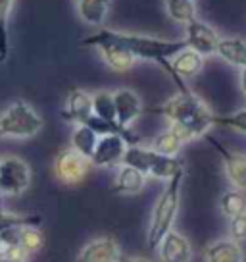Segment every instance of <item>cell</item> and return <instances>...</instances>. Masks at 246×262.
I'll list each match as a JSON object with an SVG mask.
<instances>
[{
	"label": "cell",
	"instance_id": "1",
	"mask_svg": "<svg viewBox=\"0 0 246 262\" xmlns=\"http://www.w3.org/2000/svg\"><path fill=\"white\" fill-rule=\"evenodd\" d=\"M177 85L181 89L179 93L162 106L154 108V112L169 120V127L179 135L183 143L206 137L210 127H213L215 114H212V110L206 106L202 98L185 87V83L179 81Z\"/></svg>",
	"mask_w": 246,
	"mask_h": 262
},
{
	"label": "cell",
	"instance_id": "2",
	"mask_svg": "<svg viewBox=\"0 0 246 262\" xmlns=\"http://www.w3.org/2000/svg\"><path fill=\"white\" fill-rule=\"evenodd\" d=\"M83 47H94L99 49L100 45H117L129 50L137 60H150L156 64L169 62L175 54L187 49L185 39L173 41V39H158V37H148L139 33H123L114 29H100L94 35H89L81 41Z\"/></svg>",
	"mask_w": 246,
	"mask_h": 262
},
{
	"label": "cell",
	"instance_id": "3",
	"mask_svg": "<svg viewBox=\"0 0 246 262\" xmlns=\"http://www.w3.org/2000/svg\"><path fill=\"white\" fill-rule=\"evenodd\" d=\"M183 180H185V172L171 178L167 181L165 189L162 191V195L158 196V201L154 203L146 233V245L152 251L158 249L162 239L173 229V224H175V218L179 214L181 206V185H183Z\"/></svg>",
	"mask_w": 246,
	"mask_h": 262
},
{
	"label": "cell",
	"instance_id": "4",
	"mask_svg": "<svg viewBox=\"0 0 246 262\" xmlns=\"http://www.w3.org/2000/svg\"><path fill=\"white\" fill-rule=\"evenodd\" d=\"M123 164L137 168L146 178L150 176V178L164 181H169L177 173L185 172V164L181 162L177 156L158 155L156 150H152L150 147H140V145H133L127 148V152L123 156Z\"/></svg>",
	"mask_w": 246,
	"mask_h": 262
},
{
	"label": "cell",
	"instance_id": "5",
	"mask_svg": "<svg viewBox=\"0 0 246 262\" xmlns=\"http://www.w3.org/2000/svg\"><path fill=\"white\" fill-rule=\"evenodd\" d=\"M41 129L42 118L25 100H14L0 114V139H31Z\"/></svg>",
	"mask_w": 246,
	"mask_h": 262
},
{
	"label": "cell",
	"instance_id": "6",
	"mask_svg": "<svg viewBox=\"0 0 246 262\" xmlns=\"http://www.w3.org/2000/svg\"><path fill=\"white\" fill-rule=\"evenodd\" d=\"M31 187V168L19 156L0 158V191L6 196H19Z\"/></svg>",
	"mask_w": 246,
	"mask_h": 262
},
{
	"label": "cell",
	"instance_id": "7",
	"mask_svg": "<svg viewBox=\"0 0 246 262\" xmlns=\"http://www.w3.org/2000/svg\"><path fill=\"white\" fill-rule=\"evenodd\" d=\"M90 166L92 164H90L89 158L79 155L71 147H66L56 155L54 164H52V170H54V176H56V180L60 183H64V185H77V183H81L87 178Z\"/></svg>",
	"mask_w": 246,
	"mask_h": 262
},
{
	"label": "cell",
	"instance_id": "8",
	"mask_svg": "<svg viewBox=\"0 0 246 262\" xmlns=\"http://www.w3.org/2000/svg\"><path fill=\"white\" fill-rule=\"evenodd\" d=\"M187 35H185V42L187 47L198 52L200 56H212L217 52V45H219V35L213 29L212 25H208L202 19H192L187 24Z\"/></svg>",
	"mask_w": 246,
	"mask_h": 262
},
{
	"label": "cell",
	"instance_id": "9",
	"mask_svg": "<svg viewBox=\"0 0 246 262\" xmlns=\"http://www.w3.org/2000/svg\"><path fill=\"white\" fill-rule=\"evenodd\" d=\"M129 148V143L123 135L112 133V135H102L99 139V145L94 148V155L90 158V164L96 168H110L123 164V156Z\"/></svg>",
	"mask_w": 246,
	"mask_h": 262
},
{
	"label": "cell",
	"instance_id": "10",
	"mask_svg": "<svg viewBox=\"0 0 246 262\" xmlns=\"http://www.w3.org/2000/svg\"><path fill=\"white\" fill-rule=\"evenodd\" d=\"M119 243L110 235L90 239L79 249L77 262H121Z\"/></svg>",
	"mask_w": 246,
	"mask_h": 262
},
{
	"label": "cell",
	"instance_id": "11",
	"mask_svg": "<svg viewBox=\"0 0 246 262\" xmlns=\"http://www.w3.org/2000/svg\"><path fill=\"white\" fill-rule=\"evenodd\" d=\"M162 68H165V72L171 75V77H179V79H192L196 77L202 68H204V56H200L198 52H194L192 49L181 50L179 54L162 64Z\"/></svg>",
	"mask_w": 246,
	"mask_h": 262
},
{
	"label": "cell",
	"instance_id": "12",
	"mask_svg": "<svg viewBox=\"0 0 246 262\" xmlns=\"http://www.w3.org/2000/svg\"><path fill=\"white\" fill-rule=\"evenodd\" d=\"M158 258L160 262H190L192 245L183 233L171 229L158 245Z\"/></svg>",
	"mask_w": 246,
	"mask_h": 262
},
{
	"label": "cell",
	"instance_id": "13",
	"mask_svg": "<svg viewBox=\"0 0 246 262\" xmlns=\"http://www.w3.org/2000/svg\"><path fill=\"white\" fill-rule=\"evenodd\" d=\"M206 137H208V135H206ZM208 141L219 150V155H222V158H223V170H225V176H227L229 183L233 185V189L246 191V155L227 150V148L222 147L219 143H215L212 137H208Z\"/></svg>",
	"mask_w": 246,
	"mask_h": 262
},
{
	"label": "cell",
	"instance_id": "14",
	"mask_svg": "<svg viewBox=\"0 0 246 262\" xmlns=\"http://www.w3.org/2000/svg\"><path fill=\"white\" fill-rule=\"evenodd\" d=\"M92 116V95L83 89H71L67 93L66 106L62 110V118L75 125L87 123Z\"/></svg>",
	"mask_w": 246,
	"mask_h": 262
},
{
	"label": "cell",
	"instance_id": "15",
	"mask_svg": "<svg viewBox=\"0 0 246 262\" xmlns=\"http://www.w3.org/2000/svg\"><path fill=\"white\" fill-rule=\"evenodd\" d=\"M115 100V114H117V123L121 127H129L140 114H142V102L139 95L133 89H117L114 91Z\"/></svg>",
	"mask_w": 246,
	"mask_h": 262
},
{
	"label": "cell",
	"instance_id": "16",
	"mask_svg": "<svg viewBox=\"0 0 246 262\" xmlns=\"http://www.w3.org/2000/svg\"><path fill=\"white\" fill-rule=\"evenodd\" d=\"M204 262H244V251L233 239H215L204 249Z\"/></svg>",
	"mask_w": 246,
	"mask_h": 262
},
{
	"label": "cell",
	"instance_id": "17",
	"mask_svg": "<svg viewBox=\"0 0 246 262\" xmlns=\"http://www.w3.org/2000/svg\"><path fill=\"white\" fill-rule=\"evenodd\" d=\"M146 185V176L127 164H119L114 180V191L119 195H137Z\"/></svg>",
	"mask_w": 246,
	"mask_h": 262
},
{
	"label": "cell",
	"instance_id": "18",
	"mask_svg": "<svg viewBox=\"0 0 246 262\" xmlns=\"http://www.w3.org/2000/svg\"><path fill=\"white\" fill-rule=\"evenodd\" d=\"M215 54L227 64L237 66L240 70L246 68V41L240 37H222Z\"/></svg>",
	"mask_w": 246,
	"mask_h": 262
},
{
	"label": "cell",
	"instance_id": "19",
	"mask_svg": "<svg viewBox=\"0 0 246 262\" xmlns=\"http://www.w3.org/2000/svg\"><path fill=\"white\" fill-rule=\"evenodd\" d=\"M99 50L102 54V60L108 64V68L117 72V74L129 72L137 62V58L133 56L129 50L117 47V45H100Z\"/></svg>",
	"mask_w": 246,
	"mask_h": 262
},
{
	"label": "cell",
	"instance_id": "20",
	"mask_svg": "<svg viewBox=\"0 0 246 262\" xmlns=\"http://www.w3.org/2000/svg\"><path fill=\"white\" fill-rule=\"evenodd\" d=\"M110 2L112 0H77V14L85 24L100 27L108 16Z\"/></svg>",
	"mask_w": 246,
	"mask_h": 262
},
{
	"label": "cell",
	"instance_id": "21",
	"mask_svg": "<svg viewBox=\"0 0 246 262\" xmlns=\"http://www.w3.org/2000/svg\"><path fill=\"white\" fill-rule=\"evenodd\" d=\"M99 139L100 137L90 129L89 125L81 123V125H75L73 131H71V145L69 147L90 160L94 155V148L99 145Z\"/></svg>",
	"mask_w": 246,
	"mask_h": 262
},
{
	"label": "cell",
	"instance_id": "22",
	"mask_svg": "<svg viewBox=\"0 0 246 262\" xmlns=\"http://www.w3.org/2000/svg\"><path fill=\"white\" fill-rule=\"evenodd\" d=\"M219 210L225 218H237L246 214V193L240 189H229L219 199Z\"/></svg>",
	"mask_w": 246,
	"mask_h": 262
},
{
	"label": "cell",
	"instance_id": "23",
	"mask_svg": "<svg viewBox=\"0 0 246 262\" xmlns=\"http://www.w3.org/2000/svg\"><path fill=\"white\" fill-rule=\"evenodd\" d=\"M183 145H185V143L179 139V135H177L171 127H167V129L162 131V133H158L156 137L152 139V145H150V148H152V150H156L158 155L177 156L181 152Z\"/></svg>",
	"mask_w": 246,
	"mask_h": 262
},
{
	"label": "cell",
	"instance_id": "24",
	"mask_svg": "<svg viewBox=\"0 0 246 262\" xmlns=\"http://www.w3.org/2000/svg\"><path fill=\"white\" fill-rule=\"evenodd\" d=\"M92 114L100 118V120H104V122H117L114 93H110V91H96L92 95Z\"/></svg>",
	"mask_w": 246,
	"mask_h": 262
},
{
	"label": "cell",
	"instance_id": "25",
	"mask_svg": "<svg viewBox=\"0 0 246 262\" xmlns=\"http://www.w3.org/2000/svg\"><path fill=\"white\" fill-rule=\"evenodd\" d=\"M16 0H0V64L10 56V14Z\"/></svg>",
	"mask_w": 246,
	"mask_h": 262
},
{
	"label": "cell",
	"instance_id": "26",
	"mask_svg": "<svg viewBox=\"0 0 246 262\" xmlns=\"http://www.w3.org/2000/svg\"><path fill=\"white\" fill-rule=\"evenodd\" d=\"M165 12L173 21L190 24L196 19V4L194 0H165Z\"/></svg>",
	"mask_w": 246,
	"mask_h": 262
},
{
	"label": "cell",
	"instance_id": "27",
	"mask_svg": "<svg viewBox=\"0 0 246 262\" xmlns=\"http://www.w3.org/2000/svg\"><path fill=\"white\" fill-rule=\"evenodd\" d=\"M42 218L39 214H16L0 210V233L14 228H25V226H41Z\"/></svg>",
	"mask_w": 246,
	"mask_h": 262
},
{
	"label": "cell",
	"instance_id": "28",
	"mask_svg": "<svg viewBox=\"0 0 246 262\" xmlns=\"http://www.w3.org/2000/svg\"><path fill=\"white\" fill-rule=\"evenodd\" d=\"M44 245V233L41 226H25L19 229V247L27 254L39 253Z\"/></svg>",
	"mask_w": 246,
	"mask_h": 262
},
{
	"label": "cell",
	"instance_id": "29",
	"mask_svg": "<svg viewBox=\"0 0 246 262\" xmlns=\"http://www.w3.org/2000/svg\"><path fill=\"white\" fill-rule=\"evenodd\" d=\"M213 125L231 127V129L235 131L246 133V108H242V110H238V112L229 116H213Z\"/></svg>",
	"mask_w": 246,
	"mask_h": 262
},
{
	"label": "cell",
	"instance_id": "30",
	"mask_svg": "<svg viewBox=\"0 0 246 262\" xmlns=\"http://www.w3.org/2000/svg\"><path fill=\"white\" fill-rule=\"evenodd\" d=\"M229 239L237 241V243L246 241V214L229 220Z\"/></svg>",
	"mask_w": 246,
	"mask_h": 262
},
{
	"label": "cell",
	"instance_id": "31",
	"mask_svg": "<svg viewBox=\"0 0 246 262\" xmlns=\"http://www.w3.org/2000/svg\"><path fill=\"white\" fill-rule=\"evenodd\" d=\"M121 262H150V260L144 258V256H125V258H121Z\"/></svg>",
	"mask_w": 246,
	"mask_h": 262
},
{
	"label": "cell",
	"instance_id": "32",
	"mask_svg": "<svg viewBox=\"0 0 246 262\" xmlns=\"http://www.w3.org/2000/svg\"><path fill=\"white\" fill-rule=\"evenodd\" d=\"M240 91L246 95V68L240 70Z\"/></svg>",
	"mask_w": 246,
	"mask_h": 262
},
{
	"label": "cell",
	"instance_id": "33",
	"mask_svg": "<svg viewBox=\"0 0 246 262\" xmlns=\"http://www.w3.org/2000/svg\"><path fill=\"white\" fill-rule=\"evenodd\" d=\"M0 262H25V260H12V258H0Z\"/></svg>",
	"mask_w": 246,
	"mask_h": 262
},
{
	"label": "cell",
	"instance_id": "34",
	"mask_svg": "<svg viewBox=\"0 0 246 262\" xmlns=\"http://www.w3.org/2000/svg\"><path fill=\"white\" fill-rule=\"evenodd\" d=\"M2 196L4 195H2V191H0V210H2Z\"/></svg>",
	"mask_w": 246,
	"mask_h": 262
},
{
	"label": "cell",
	"instance_id": "35",
	"mask_svg": "<svg viewBox=\"0 0 246 262\" xmlns=\"http://www.w3.org/2000/svg\"><path fill=\"white\" fill-rule=\"evenodd\" d=\"M2 251H4V247H2V243H0V256H2Z\"/></svg>",
	"mask_w": 246,
	"mask_h": 262
}]
</instances>
